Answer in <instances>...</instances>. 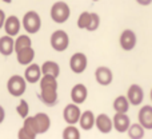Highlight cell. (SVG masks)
Masks as SVG:
<instances>
[{
    "instance_id": "cell-1",
    "label": "cell",
    "mask_w": 152,
    "mask_h": 139,
    "mask_svg": "<svg viewBox=\"0 0 152 139\" xmlns=\"http://www.w3.org/2000/svg\"><path fill=\"white\" fill-rule=\"evenodd\" d=\"M69 13H71V10H69L68 4L64 1H56L51 7V18L55 23H66L69 18Z\"/></svg>"
},
{
    "instance_id": "cell-2",
    "label": "cell",
    "mask_w": 152,
    "mask_h": 139,
    "mask_svg": "<svg viewBox=\"0 0 152 139\" xmlns=\"http://www.w3.org/2000/svg\"><path fill=\"white\" fill-rule=\"evenodd\" d=\"M27 80L20 75H12L7 82V90L12 96H21L26 92Z\"/></svg>"
},
{
    "instance_id": "cell-3",
    "label": "cell",
    "mask_w": 152,
    "mask_h": 139,
    "mask_svg": "<svg viewBox=\"0 0 152 139\" xmlns=\"http://www.w3.org/2000/svg\"><path fill=\"white\" fill-rule=\"evenodd\" d=\"M23 27L28 34H36L42 28V19L36 11H28L23 18Z\"/></svg>"
},
{
    "instance_id": "cell-4",
    "label": "cell",
    "mask_w": 152,
    "mask_h": 139,
    "mask_svg": "<svg viewBox=\"0 0 152 139\" xmlns=\"http://www.w3.org/2000/svg\"><path fill=\"white\" fill-rule=\"evenodd\" d=\"M68 44H69V38L66 31L58 29V31H55L51 35V46H52V48L55 51H59V52L66 51Z\"/></svg>"
},
{
    "instance_id": "cell-5",
    "label": "cell",
    "mask_w": 152,
    "mask_h": 139,
    "mask_svg": "<svg viewBox=\"0 0 152 139\" xmlns=\"http://www.w3.org/2000/svg\"><path fill=\"white\" fill-rule=\"evenodd\" d=\"M63 118L69 126H74V124L79 123L80 118H81V111H80V108H79V106L75 104V103L67 104L63 111Z\"/></svg>"
},
{
    "instance_id": "cell-6",
    "label": "cell",
    "mask_w": 152,
    "mask_h": 139,
    "mask_svg": "<svg viewBox=\"0 0 152 139\" xmlns=\"http://www.w3.org/2000/svg\"><path fill=\"white\" fill-rule=\"evenodd\" d=\"M39 98L45 106L53 107L58 103V87H42Z\"/></svg>"
},
{
    "instance_id": "cell-7",
    "label": "cell",
    "mask_w": 152,
    "mask_h": 139,
    "mask_svg": "<svg viewBox=\"0 0 152 139\" xmlns=\"http://www.w3.org/2000/svg\"><path fill=\"white\" fill-rule=\"evenodd\" d=\"M87 64H88V60H87V56L83 52H76L69 59V67L75 74L84 72L87 68Z\"/></svg>"
},
{
    "instance_id": "cell-8",
    "label": "cell",
    "mask_w": 152,
    "mask_h": 139,
    "mask_svg": "<svg viewBox=\"0 0 152 139\" xmlns=\"http://www.w3.org/2000/svg\"><path fill=\"white\" fill-rule=\"evenodd\" d=\"M120 47L123 48L124 51H131L135 48V46H136V35H135V32L132 31V29H124L123 32H121L120 35Z\"/></svg>"
},
{
    "instance_id": "cell-9",
    "label": "cell",
    "mask_w": 152,
    "mask_h": 139,
    "mask_svg": "<svg viewBox=\"0 0 152 139\" xmlns=\"http://www.w3.org/2000/svg\"><path fill=\"white\" fill-rule=\"evenodd\" d=\"M95 79H96V82L100 86H110L113 79L112 71L108 68V67H104V66L97 67L96 71H95Z\"/></svg>"
},
{
    "instance_id": "cell-10",
    "label": "cell",
    "mask_w": 152,
    "mask_h": 139,
    "mask_svg": "<svg viewBox=\"0 0 152 139\" xmlns=\"http://www.w3.org/2000/svg\"><path fill=\"white\" fill-rule=\"evenodd\" d=\"M127 98H128L131 104L139 106L144 99V91L139 84H132V86H129L128 91H127Z\"/></svg>"
},
{
    "instance_id": "cell-11",
    "label": "cell",
    "mask_w": 152,
    "mask_h": 139,
    "mask_svg": "<svg viewBox=\"0 0 152 139\" xmlns=\"http://www.w3.org/2000/svg\"><path fill=\"white\" fill-rule=\"evenodd\" d=\"M87 96H88V90L84 84L77 83L72 87L71 90V99L75 104H81V103L86 102Z\"/></svg>"
},
{
    "instance_id": "cell-12",
    "label": "cell",
    "mask_w": 152,
    "mask_h": 139,
    "mask_svg": "<svg viewBox=\"0 0 152 139\" xmlns=\"http://www.w3.org/2000/svg\"><path fill=\"white\" fill-rule=\"evenodd\" d=\"M113 127H115L116 131L119 132H127L131 127V121H129V116L127 114H115L113 116Z\"/></svg>"
},
{
    "instance_id": "cell-13",
    "label": "cell",
    "mask_w": 152,
    "mask_h": 139,
    "mask_svg": "<svg viewBox=\"0 0 152 139\" xmlns=\"http://www.w3.org/2000/svg\"><path fill=\"white\" fill-rule=\"evenodd\" d=\"M137 119L145 130H152V106H143L137 114Z\"/></svg>"
},
{
    "instance_id": "cell-14",
    "label": "cell",
    "mask_w": 152,
    "mask_h": 139,
    "mask_svg": "<svg viewBox=\"0 0 152 139\" xmlns=\"http://www.w3.org/2000/svg\"><path fill=\"white\" fill-rule=\"evenodd\" d=\"M42 67H39V64L32 63L24 71V79H26L28 83H37V82L42 79Z\"/></svg>"
},
{
    "instance_id": "cell-15",
    "label": "cell",
    "mask_w": 152,
    "mask_h": 139,
    "mask_svg": "<svg viewBox=\"0 0 152 139\" xmlns=\"http://www.w3.org/2000/svg\"><path fill=\"white\" fill-rule=\"evenodd\" d=\"M95 126L97 127L100 132L103 134H108L111 132V130L113 129V121L107 115V114H99L96 116V124Z\"/></svg>"
},
{
    "instance_id": "cell-16",
    "label": "cell",
    "mask_w": 152,
    "mask_h": 139,
    "mask_svg": "<svg viewBox=\"0 0 152 139\" xmlns=\"http://www.w3.org/2000/svg\"><path fill=\"white\" fill-rule=\"evenodd\" d=\"M34 118H35V122H36V127L39 134H44V132H47L50 130L51 119L45 113H37Z\"/></svg>"
},
{
    "instance_id": "cell-17",
    "label": "cell",
    "mask_w": 152,
    "mask_h": 139,
    "mask_svg": "<svg viewBox=\"0 0 152 139\" xmlns=\"http://www.w3.org/2000/svg\"><path fill=\"white\" fill-rule=\"evenodd\" d=\"M20 27H21L20 20H19L15 15L7 18L5 24H4V29H5V32H7V35H10V36H16V35L19 34Z\"/></svg>"
},
{
    "instance_id": "cell-18",
    "label": "cell",
    "mask_w": 152,
    "mask_h": 139,
    "mask_svg": "<svg viewBox=\"0 0 152 139\" xmlns=\"http://www.w3.org/2000/svg\"><path fill=\"white\" fill-rule=\"evenodd\" d=\"M13 51H15V40L12 39V36L5 35L0 38V54L4 56H10Z\"/></svg>"
},
{
    "instance_id": "cell-19",
    "label": "cell",
    "mask_w": 152,
    "mask_h": 139,
    "mask_svg": "<svg viewBox=\"0 0 152 139\" xmlns=\"http://www.w3.org/2000/svg\"><path fill=\"white\" fill-rule=\"evenodd\" d=\"M16 55H18L19 64H21V66H29V64H32V60L35 58V50L32 47H27V48H23L21 51H19Z\"/></svg>"
},
{
    "instance_id": "cell-20",
    "label": "cell",
    "mask_w": 152,
    "mask_h": 139,
    "mask_svg": "<svg viewBox=\"0 0 152 139\" xmlns=\"http://www.w3.org/2000/svg\"><path fill=\"white\" fill-rule=\"evenodd\" d=\"M79 124H80V127L83 130L88 131V130H91L96 124V116L94 115V113L91 110L84 111V113H81V118H80Z\"/></svg>"
},
{
    "instance_id": "cell-21",
    "label": "cell",
    "mask_w": 152,
    "mask_h": 139,
    "mask_svg": "<svg viewBox=\"0 0 152 139\" xmlns=\"http://www.w3.org/2000/svg\"><path fill=\"white\" fill-rule=\"evenodd\" d=\"M129 100L127 96L124 95H120L118 96L115 100H113V110L118 114H127V111L129 110Z\"/></svg>"
},
{
    "instance_id": "cell-22",
    "label": "cell",
    "mask_w": 152,
    "mask_h": 139,
    "mask_svg": "<svg viewBox=\"0 0 152 139\" xmlns=\"http://www.w3.org/2000/svg\"><path fill=\"white\" fill-rule=\"evenodd\" d=\"M42 72L43 75H52L55 78H58L60 75V67L56 62H52V60H48V62H44L42 66Z\"/></svg>"
},
{
    "instance_id": "cell-23",
    "label": "cell",
    "mask_w": 152,
    "mask_h": 139,
    "mask_svg": "<svg viewBox=\"0 0 152 139\" xmlns=\"http://www.w3.org/2000/svg\"><path fill=\"white\" fill-rule=\"evenodd\" d=\"M144 130L145 129L140 123H132L127 132L131 139H143L144 138Z\"/></svg>"
},
{
    "instance_id": "cell-24",
    "label": "cell",
    "mask_w": 152,
    "mask_h": 139,
    "mask_svg": "<svg viewBox=\"0 0 152 139\" xmlns=\"http://www.w3.org/2000/svg\"><path fill=\"white\" fill-rule=\"evenodd\" d=\"M27 47H32V40L27 35H20L15 40V52L18 54L19 51H21L23 48H27Z\"/></svg>"
},
{
    "instance_id": "cell-25",
    "label": "cell",
    "mask_w": 152,
    "mask_h": 139,
    "mask_svg": "<svg viewBox=\"0 0 152 139\" xmlns=\"http://www.w3.org/2000/svg\"><path fill=\"white\" fill-rule=\"evenodd\" d=\"M91 19H92L91 12H87V11L81 12L80 16H79V19H77V27L81 29H88L89 24H91Z\"/></svg>"
},
{
    "instance_id": "cell-26",
    "label": "cell",
    "mask_w": 152,
    "mask_h": 139,
    "mask_svg": "<svg viewBox=\"0 0 152 139\" xmlns=\"http://www.w3.org/2000/svg\"><path fill=\"white\" fill-rule=\"evenodd\" d=\"M63 139H80V131L75 126H67L63 130Z\"/></svg>"
},
{
    "instance_id": "cell-27",
    "label": "cell",
    "mask_w": 152,
    "mask_h": 139,
    "mask_svg": "<svg viewBox=\"0 0 152 139\" xmlns=\"http://www.w3.org/2000/svg\"><path fill=\"white\" fill-rule=\"evenodd\" d=\"M42 87H58L56 78L52 75H43L40 79V88Z\"/></svg>"
},
{
    "instance_id": "cell-28",
    "label": "cell",
    "mask_w": 152,
    "mask_h": 139,
    "mask_svg": "<svg viewBox=\"0 0 152 139\" xmlns=\"http://www.w3.org/2000/svg\"><path fill=\"white\" fill-rule=\"evenodd\" d=\"M16 113L19 114V115L21 116V118H28V113H29V106L28 103H27V100L21 99L20 102H19L18 107H16Z\"/></svg>"
},
{
    "instance_id": "cell-29",
    "label": "cell",
    "mask_w": 152,
    "mask_h": 139,
    "mask_svg": "<svg viewBox=\"0 0 152 139\" xmlns=\"http://www.w3.org/2000/svg\"><path fill=\"white\" fill-rule=\"evenodd\" d=\"M23 127L26 130H28V131H31V132H34V134H39L37 132V127H36V122H35V118L34 116H28V118H26L24 119V124H23Z\"/></svg>"
},
{
    "instance_id": "cell-30",
    "label": "cell",
    "mask_w": 152,
    "mask_h": 139,
    "mask_svg": "<svg viewBox=\"0 0 152 139\" xmlns=\"http://www.w3.org/2000/svg\"><path fill=\"white\" fill-rule=\"evenodd\" d=\"M91 13H92L91 24H89V27H88V29H87V31H89V32H94V31H96V29L99 28V24H100V18H99V15H97V13H95V12H91Z\"/></svg>"
},
{
    "instance_id": "cell-31",
    "label": "cell",
    "mask_w": 152,
    "mask_h": 139,
    "mask_svg": "<svg viewBox=\"0 0 152 139\" xmlns=\"http://www.w3.org/2000/svg\"><path fill=\"white\" fill-rule=\"evenodd\" d=\"M18 138L19 139H36V134H34V132L26 130L24 127H21L18 132Z\"/></svg>"
},
{
    "instance_id": "cell-32",
    "label": "cell",
    "mask_w": 152,
    "mask_h": 139,
    "mask_svg": "<svg viewBox=\"0 0 152 139\" xmlns=\"http://www.w3.org/2000/svg\"><path fill=\"white\" fill-rule=\"evenodd\" d=\"M5 20H7V18H5V13H4V11H3V10H0V28H1V27H4Z\"/></svg>"
},
{
    "instance_id": "cell-33",
    "label": "cell",
    "mask_w": 152,
    "mask_h": 139,
    "mask_svg": "<svg viewBox=\"0 0 152 139\" xmlns=\"http://www.w3.org/2000/svg\"><path fill=\"white\" fill-rule=\"evenodd\" d=\"M4 118H5V111H4V108L0 106V124L4 122Z\"/></svg>"
},
{
    "instance_id": "cell-34",
    "label": "cell",
    "mask_w": 152,
    "mask_h": 139,
    "mask_svg": "<svg viewBox=\"0 0 152 139\" xmlns=\"http://www.w3.org/2000/svg\"><path fill=\"white\" fill-rule=\"evenodd\" d=\"M140 5H150L152 3V0H136Z\"/></svg>"
},
{
    "instance_id": "cell-35",
    "label": "cell",
    "mask_w": 152,
    "mask_h": 139,
    "mask_svg": "<svg viewBox=\"0 0 152 139\" xmlns=\"http://www.w3.org/2000/svg\"><path fill=\"white\" fill-rule=\"evenodd\" d=\"M3 1H5V3H8V4H10V3L12 1V0H3Z\"/></svg>"
},
{
    "instance_id": "cell-36",
    "label": "cell",
    "mask_w": 152,
    "mask_h": 139,
    "mask_svg": "<svg viewBox=\"0 0 152 139\" xmlns=\"http://www.w3.org/2000/svg\"><path fill=\"white\" fill-rule=\"evenodd\" d=\"M151 100H152V90H151Z\"/></svg>"
},
{
    "instance_id": "cell-37",
    "label": "cell",
    "mask_w": 152,
    "mask_h": 139,
    "mask_svg": "<svg viewBox=\"0 0 152 139\" xmlns=\"http://www.w3.org/2000/svg\"><path fill=\"white\" fill-rule=\"evenodd\" d=\"M94 1H99V0H94Z\"/></svg>"
}]
</instances>
